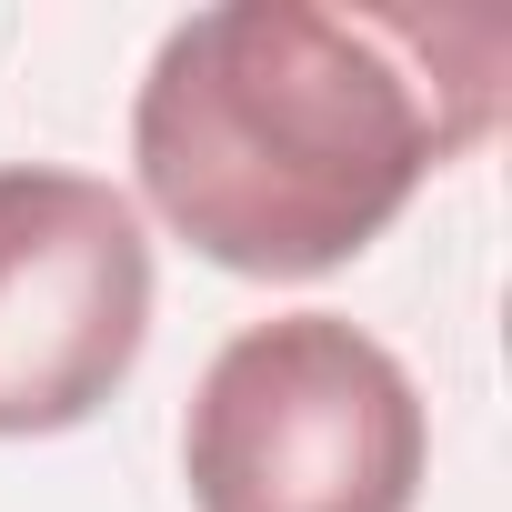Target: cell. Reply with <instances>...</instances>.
<instances>
[{
	"label": "cell",
	"mask_w": 512,
	"mask_h": 512,
	"mask_svg": "<svg viewBox=\"0 0 512 512\" xmlns=\"http://www.w3.org/2000/svg\"><path fill=\"white\" fill-rule=\"evenodd\" d=\"M502 11H191L131 101L141 201L241 282H312L372 251L402 201L502 111Z\"/></svg>",
	"instance_id": "6da1fadb"
},
{
	"label": "cell",
	"mask_w": 512,
	"mask_h": 512,
	"mask_svg": "<svg viewBox=\"0 0 512 512\" xmlns=\"http://www.w3.org/2000/svg\"><path fill=\"white\" fill-rule=\"evenodd\" d=\"M432 422L412 372L342 312H282L211 352L181 482L201 512H412Z\"/></svg>",
	"instance_id": "7a4b0ae2"
},
{
	"label": "cell",
	"mask_w": 512,
	"mask_h": 512,
	"mask_svg": "<svg viewBox=\"0 0 512 512\" xmlns=\"http://www.w3.org/2000/svg\"><path fill=\"white\" fill-rule=\"evenodd\" d=\"M151 342L141 211L51 161H0V442L91 422Z\"/></svg>",
	"instance_id": "3957f363"
}]
</instances>
